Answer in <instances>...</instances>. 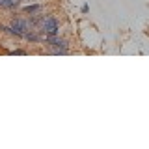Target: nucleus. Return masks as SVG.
Segmentation results:
<instances>
[{"instance_id": "1", "label": "nucleus", "mask_w": 149, "mask_h": 149, "mask_svg": "<svg viewBox=\"0 0 149 149\" xmlns=\"http://www.w3.org/2000/svg\"><path fill=\"white\" fill-rule=\"evenodd\" d=\"M45 41H47V45L50 47V52L52 54H67L69 52V43H67V39H63V37L45 36Z\"/></svg>"}, {"instance_id": "2", "label": "nucleus", "mask_w": 149, "mask_h": 149, "mask_svg": "<svg viewBox=\"0 0 149 149\" xmlns=\"http://www.w3.org/2000/svg\"><path fill=\"white\" fill-rule=\"evenodd\" d=\"M58 30H60V24H58V21H56V17H52V15L43 17L41 32H43L45 36H58Z\"/></svg>"}, {"instance_id": "3", "label": "nucleus", "mask_w": 149, "mask_h": 149, "mask_svg": "<svg viewBox=\"0 0 149 149\" xmlns=\"http://www.w3.org/2000/svg\"><path fill=\"white\" fill-rule=\"evenodd\" d=\"M41 9H43V6H39V4H30V6H26L22 11H24L26 15H37V13H41Z\"/></svg>"}, {"instance_id": "4", "label": "nucleus", "mask_w": 149, "mask_h": 149, "mask_svg": "<svg viewBox=\"0 0 149 149\" xmlns=\"http://www.w3.org/2000/svg\"><path fill=\"white\" fill-rule=\"evenodd\" d=\"M19 0H0V8L2 9H13V8H19Z\"/></svg>"}, {"instance_id": "5", "label": "nucleus", "mask_w": 149, "mask_h": 149, "mask_svg": "<svg viewBox=\"0 0 149 149\" xmlns=\"http://www.w3.org/2000/svg\"><path fill=\"white\" fill-rule=\"evenodd\" d=\"M11 54H26V50H22V49H15V50H11Z\"/></svg>"}, {"instance_id": "6", "label": "nucleus", "mask_w": 149, "mask_h": 149, "mask_svg": "<svg viewBox=\"0 0 149 149\" xmlns=\"http://www.w3.org/2000/svg\"><path fill=\"white\" fill-rule=\"evenodd\" d=\"M19 2H32V0H19Z\"/></svg>"}]
</instances>
